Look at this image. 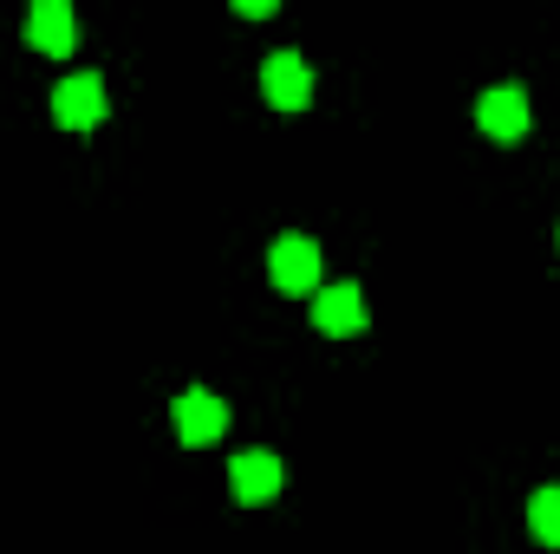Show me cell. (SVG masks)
Wrapping results in <instances>:
<instances>
[{"mask_svg": "<svg viewBox=\"0 0 560 554\" xmlns=\"http://www.w3.org/2000/svg\"><path fill=\"white\" fill-rule=\"evenodd\" d=\"M268 275L280 293H313L319 287V242L313 235H280L268 249Z\"/></svg>", "mask_w": 560, "mask_h": 554, "instance_id": "obj_1", "label": "cell"}, {"mask_svg": "<svg viewBox=\"0 0 560 554\" xmlns=\"http://www.w3.org/2000/svg\"><path fill=\"white\" fill-rule=\"evenodd\" d=\"M313 326H319V333H359V326H365V293H359V280H332V287H319V300H313Z\"/></svg>", "mask_w": 560, "mask_h": 554, "instance_id": "obj_7", "label": "cell"}, {"mask_svg": "<svg viewBox=\"0 0 560 554\" xmlns=\"http://www.w3.org/2000/svg\"><path fill=\"white\" fill-rule=\"evenodd\" d=\"M528 529H535V542L560 549V489H535L528 496Z\"/></svg>", "mask_w": 560, "mask_h": 554, "instance_id": "obj_9", "label": "cell"}, {"mask_svg": "<svg viewBox=\"0 0 560 554\" xmlns=\"http://www.w3.org/2000/svg\"><path fill=\"white\" fill-rule=\"evenodd\" d=\"M52 118H59L66 131L98 125V118H105V79H98V72H72V79H59V92H52Z\"/></svg>", "mask_w": 560, "mask_h": 554, "instance_id": "obj_2", "label": "cell"}, {"mask_svg": "<svg viewBox=\"0 0 560 554\" xmlns=\"http://www.w3.org/2000/svg\"><path fill=\"white\" fill-rule=\"evenodd\" d=\"M476 125H482L489 138H522V131H528V92H522V85H489V92L476 99Z\"/></svg>", "mask_w": 560, "mask_h": 554, "instance_id": "obj_6", "label": "cell"}, {"mask_svg": "<svg viewBox=\"0 0 560 554\" xmlns=\"http://www.w3.org/2000/svg\"><path fill=\"white\" fill-rule=\"evenodd\" d=\"M26 39H33L39 53H72V46H79V20H72V7H66V0H33V13H26Z\"/></svg>", "mask_w": 560, "mask_h": 554, "instance_id": "obj_8", "label": "cell"}, {"mask_svg": "<svg viewBox=\"0 0 560 554\" xmlns=\"http://www.w3.org/2000/svg\"><path fill=\"white\" fill-rule=\"evenodd\" d=\"M170 417H176V437H183V443H196V450H202V443H215V437L229 430V405H222L215 392H202V385H196V392H183Z\"/></svg>", "mask_w": 560, "mask_h": 554, "instance_id": "obj_3", "label": "cell"}, {"mask_svg": "<svg viewBox=\"0 0 560 554\" xmlns=\"http://www.w3.org/2000/svg\"><path fill=\"white\" fill-rule=\"evenodd\" d=\"M280 483H287V463H280L275 450H242L229 463V489L242 503H268V496H280Z\"/></svg>", "mask_w": 560, "mask_h": 554, "instance_id": "obj_4", "label": "cell"}, {"mask_svg": "<svg viewBox=\"0 0 560 554\" xmlns=\"http://www.w3.org/2000/svg\"><path fill=\"white\" fill-rule=\"evenodd\" d=\"M261 92H268V105H280V112H300V105L313 99V72H306V59H300V53H268V66H261Z\"/></svg>", "mask_w": 560, "mask_h": 554, "instance_id": "obj_5", "label": "cell"}]
</instances>
